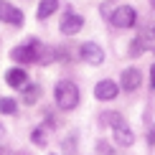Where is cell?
Listing matches in <instances>:
<instances>
[{"label":"cell","instance_id":"14","mask_svg":"<svg viewBox=\"0 0 155 155\" xmlns=\"http://www.w3.org/2000/svg\"><path fill=\"white\" fill-rule=\"evenodd\" d=\"M0 112L3 114H15L18 112V102L10 99V97H3V99H0Z\"/></svg>","mask_w":155,"mask_h":155},{"label":"cell","instance_id":"16","mask_svg":"<svg viewBox=\"0 0 155 155\" xmlns=\"http://www.w3.org/2000/svg\"><path fill=\"white\" fill-rule=\"evenodd\" d=\"M33 143L36 145H46V130H43V127H36L33 130Z\"/></svg>","mask_w":155,"mask_h":155},{"label":"cell","instance_id":"24","mask_svg":"<svg viewBox=\"0 0 155 155\" xmlns=\"http://www.w3.org/2000/svg\"><path fill=\"white\" fill-rule=\"evenodd\" d=\"M153 3H155V0H153Z\"/></svg>","mask_w":155,"mask_h":155},{"label":"cell","instance_id":"6","mask_svg":"<svg viewBox=\"0 0 155 155\" xmlns=\"http://www.w3.org/2000/svg\"><path fill=\"white\" fill-rule=\"evenodd\" d=\"M153 41H155V25H153V28H147V31H143V33L130 43V56H143Z\"/></svg>","mask_w":155,"mask_h":155},{"label":"cell","instance_id":"11","mask_svg":"<svg viewBox=\"0 0 155 155\" xmlns=\"http://www.w3.org/2000/svg\"><path fill=\"white\" fill-rule=\"evenodd\" d=\"M5 81H8L10 87L21 89V87H25V81H28V71L21 69V66H13V69H8V74H5Z\"/></svg>","mask_w":155,"mask_h":155},{"label":"cell","instance_id":"5","mask_svg":"<svg viewBox=\"0 0 155 155\" xmlns=\"http://www.w3.org/2000/svg\"><path fill=\"white\" fill-rule=\"evenodd\" d=\"M81 28H84V18L79 15V13H71V10L61 18V25H59V31L64 36H76Z\"/></svg>","mask_w":155,"mask_h":155},{"label":"cell","instance_id":"8","mask_svg":"<svg viewBox=\"0 0 155 155\" xmlns=\"http://www.w3.org/2000/svg\"><path fill=\"white\" fill-rule=\"evenodd\" d=\"M0 21L8 25H23V10H18L10 3H0Z\"/></svg>","mask_w":155,"mask_h":155},{"label":"cell","instance_id":"17","mask_svg":"<svg viewBox=\"0 0 155 155\" xmlns=\"http://www.w3.org/2000/svg\"><path fill=\"white\" fill-rule=\"evenodd\" d=\"M97 150H99V155H114V153H112V147H109L104 140H99V143H97Z\"/></svg>","mask_w":155,"mask_h":155},{"label":"cell","instance_id":"21","mask_svg":"<svg viewBox=\"0 0 155 155\" xmlns=\"http://www.w3.org/2000/svg\"><path fill=\"white\" fill-rule=\"evenodd\" d=\"M0 155H5V150H0Z\"/></svg>","mask_w":155,"mask_h":155},{"label":"cell","instance_id":"9","mask_svg":"<svg viewBox=\"0 0 155 155\" xmlns=\"http://www.w3.org/2000/svg\"><path fill=\"white\" fill-rule=\"evenodd\" d=\"M140 84H143V76H140L137 69H125L122 71V79H120V87L125 89V92H135V89H140Z\"/></svg>","mask_w":155,"mask_h":155},{"label":"cell","instance_id":"12","mask_svg":"<svg viewBox=\"0 0 155 155\" xmlns=\"http://www.w3.org/2000/svg\"><path fill=\"white\" fill-rule=\"evenodd\" d=\"M56 10H59V0H41V3H38V10H36V18L38 21H46V18L54 15Z\"/></svg>","mask_w":155,"mask_h":155},{"label":"cell","instance_id":"19","mask_svg":"<svg viewBox=\"0 0 155 155\" xmlns=\"http://www.w3.org/2000/svg\"><path fill=\"white\" fill-rule=\"evenodd\" d=\"M147 145H155V125L150 127V132H147Z\"/></svg>","mask_w":155,"mask_h":155},{"label":"cell","instance_id":"22","mask_svg":"<svg viewBox=\"0 0 155 155\" xmlns=\"http://www.w3.org/2000/svg\"><path fill=\"white\" fill-rule=\"evenodd\" d=\"M0 135H3V130H0Z\"/></svg>","mask_w":155,"mask_h":155},{"label":"cell","instance_id":"3","mask_svg":"<svg viewBox=\"0 0 155 155\" xmlns=\"http://www.w3.org/2000/svg\"><path fill=\"white\" fill-rule=\"evenodd\" d=\"M109 21H112V25H117V28H132L137 23V13H135L132 5H120V8L112 10Z\"/></svg>","mask_w":155,"mask_h":155},{"label":"cell","instance_id":"23","mask_svg":"<svg viewBox=\"0 0 155 155\" xmlns=\"http://www.w3.org/2000/svg\"><path fill=\"white\" fill-rule=\"evenodd\" d=\"M0 3H3V0H0Z\"/></svg>","mask_w":155,"mask_h":155},{"label":"cell","instance_id":"18","mask_svg":"<svg viewBox=\"0 0 155 155\" xmlns=\"http://www.w3.org/2000/svg\"><path fill=\"white\" fill-rule=\"evenodd\" d=\"M64 153H66V155H76L74 153V137L71 140H64Z\"/></svg>","mask_w":155,"mask_h":155},{"label":"cell","instance_id":"10","mask_svg":"<svg viewBox=\"0 0 155 155\" xmlns=\"http://www.w3.org/2000/svg\"><path fill=\"white\" fill-rule=\"evenodd\" d=\"M112 130H114V143H117L120 147H130V145L135 143V132L125 125V122L117 125V127H112Z\"/></svg>","mask_w":155,"mask_h":155},{"label":"cell","instance_id":"4","mask_svg":"<svg viewBox=\"0 0 155 155\" xmlns=\"http://www.w3.org/2000/svg\"><path fill=\"white\" fill-rule=\"evenodd\" d=\"M79 56H81V61L92 64V66H99V64L104 61V51H102V46H99V43H92V41L81 43Z\"/></svg>","mask_w":155,"mask_h":155},{"label":"cell","instance_id":"20","mask_svg":"<svg viewBox=\"0 0 155 155\" xmlns=\"http://www.w3.org/2000/svg\"><path fill=\"white\" fill-rule=\"evenodd\" d=\"M150 89H155V64H153V69H150Z\"/></svg>","mask_w":155,"mask_h":155},{"label":"cell","instance_id":"15","mask_svg":"<svg viewBox=\"0 0 155 155\" xmlns=\"http://www.w3.org/2000/svg\"><path fill=\"white\" fill-rule=\"evenodd\" d=\"M104 122H109L112 127H117V125H122L125 120H122V114H120V112H107V114H104Z\"/></svg>","mask_w":155,"mask_h":155},{"label":"cell","instance_id":"2","mask_svg":"<svg viewBox=\"0 0 155 155\" xmlns=\"http://www.w3.org/2000/svg\"><path fill=\"white\" fill-rule=\"evenodd\" d=\"M41 48L43 46L36 41V38H28L25 43L13 48L10 56H13V61H18V64H33V61H38V56H41Z\"/></svg>","mask_w":155,"mask_h":155},{"label":"cell","instance_id":"7","mask_svg":"<svg viewBox=\"0 0 155 155\" xmlns=\"http://www.w3.org/2000/svg\"><path fill=\"white\" fill-rule=\"evenodd\" d=\"M117 94H120V87H117L112 79H102V81L94 87V97H97L99 102H109V99H114Z\"/></svg>","mask_w":155,"mask_h":155},{"label":"cell","instance_id":"1","mask_svg":"<svg viewBox=\"0 0 155 155\" xmlns=\"http://www.w3.org/2000/svg\"><path fill=\"white\" fill-rule=\"evenodd\" d=\"M54 99L59 104V109L69 112V109H74L79 104V87L74 81H69V79H61L56 84V89H54Z\"/></svg>","mask_w":155,"mask_h":155},{"label":"cell","instance_id":"13","mask_svg":"<svg viewBox=\"0 0 155 155\" xmlns=\"http://www.w3.org/2000/svg\"><path fill=\"white\" fill-rule=\"evenodd\" d=\"M38 97H41V89H38L36 84L25 87V92H23V102H25V104H36V102H38Z\"/></svg>","mask_w":155,"mask_h":155}]
</instances>
